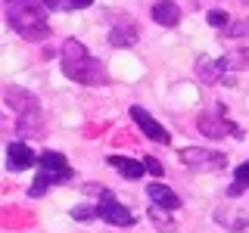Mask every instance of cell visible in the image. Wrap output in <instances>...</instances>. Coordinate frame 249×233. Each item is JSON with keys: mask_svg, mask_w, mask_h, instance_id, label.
I'll return each mask as SVG.
<instances>
[{"mask_svg": "<svg viewBox=\"0 0 249 233\" xmlns=\"http://www.w3.org/2000/svg\"><path fill=\"white\" fill-rule=\"evenodd\" d=\"M59 62H62V75L75 84H84V87H106L109 84V72L100 59H93L88 53V47L75 37H69L59 50Z\"/></svg>", "mask_w": 249, "mask_h": 233, "instance_id": "cell-1", "label": "cell"}, {"mask_svg": "<svg viewBox=\"0 0 249 233\" xmlns=\"http://www.w3.org/2000/svg\"><path fill=\"white\" fill-rule=\"evenodd\" d=\"M47 3L44 0H10L6 3V22L13 25V31L25 41H44L50 34L47 25Z\"/></svg>", "mask_w": 249, "mask_h": 233, "instance_id": "cell-2", "label": "cell"}, {"mask_svg": "<svg viewBox=\"0 0 249 233\" xmlns=\"http://www.w3.org/2000/svg\"><path fill=\"white\" fill-rule=\"evenodd\" d=\"M72 174H75V171L69 168L66 155L56 152V150H47V152L37 155V174H35V183H31L28 196H31V199L44 196L50 186H56V183H69V181H72Z\"/></svg>", "mask_w": 249, "mask_h": 233, "instance_id": "cell-3", "label": "cell"}, {"mask_svg": "<svg viewBox=\"0 0 249 233\" xmlns=\"http://www.w3.org/2000/svg\"><path fill=\"white\" fill-rule=\"evenodd\" d=\"M181 162L193 171H221L228 165V155L224 152H215V150H199V146H184L181 152Z\"/></svg>", "mask_w": 249, "mask_h": 233, "instance_id": "cell-4", "label": "cell"}, {"mask_svg": "<svg viewBox=\"0 0 249 233\" xmlns=\"http://www.w3.org/2000/svg\"><path fill=\"white\" fill-rule=\"evenodd\" d=\"M100 196H103V199L97 202V217H100V221L112 224V227H134V215H131L128 208L112 196V193L103 190Z\"/></svg>", "mask_w": 249, "mask_h": 233, "instance_id": "cell-5", "label": "cell"}, {"mask_svg": "<svg viewBox=\"0 0 249 233\" xmlns=\"http://www.w3.org/2000/svg\"><path fill=\"white\" fill-rule=\"evenodd\" d=\"M131 118L137 121L140 134H143V137H150L153 143H162V146H168V143H171V134H168V131H165L159 121L153 118L150 112H146L143 106H131Z\"/></svg>", "mask_w": 249, "mask_h": 233, "instance_id": "cell-6", "label": "cell"}, {"mask_svg": "<svg viewBox=\"0 0 249 233\" xmlns=\"http://www.w3.org/2000/svg\"><path fill=\"white\" fill-rule=\"evenodd\" d=\"M196 128H199L206 137H212V140L224 137V134H233V137H240V131L233 128V121L221 118V115H212V112H202L199 118H196Z\"/></svg>", "mask_w": 249, "mask_h": 233, "instance_id": "cell-7", "label": "cell"}, {"mask_svg": "<svg viewBox=\"0 0 249 233\" xmlns=\"http://www.w3.org/2000/svg\"><path fill=\"white\" fill-rule=\"evenodd\" d=\"M31 165H37V155H35V150H31L28 143L16 140V143L6 146V168L10 171H25Z\"/></svg>", "mask_w": 249, "mask_h": 233, "instance_id": "cell-8", "label": "cell"}, {"mask_svg": "<svg viewBox=\"0 0 249 233\" xmlns=\"http://www.w3.org/2000/svg\"><path fill=\"white\" fill-rule=\"evenodd\" d=\"M146 199H150L153 205L165 208V212H175V208H181V196H178L171 186H165V183H150V186H146Z\"/></svg>", "mask_w": 249, "mask_h": 233, "instance_id": "cell-9", "label": "cell"}, {"mask_svg": "<svg viewBox=\"0 0 249 233\" xmlns=\"http://www.w3.org/2000/svg\"><path fill=\"white\" fill-rule=\"evenodd\" d=\"M150 16H153L156 25H162V28H175L178 22H181V10H178L175 0H156Z\"/></svg>", "mask_w": 249, "mask_h": 233, "instance_id": "cell-10", "label": "cell"}, {"mask_svg": "<svg viewBox=\"0 0 249 233\" xmlns=\"http://www.w3.org/2000/svg\"><path fill=\"white\" fill-rule=\"evenodd\" d=\"M137 41H140V31H137V25L131 19L115 22L112 31H109V44L112 47H134Z\"/></svg>", "mask_w": 249, "mask_h": 233, "instance_id": "cell-11", "label": "cell"}, {"mask_svg": "<svg viewBox=\"0 0 249 233\" xmlns=\"http://www.w3.org/2000/svg\"><path fill=\"white\" fill-rule=\"evenodd\" d=\"M6 106L16 109V112H35L37 109V100H35V93H28V90H22V87H6Z\"/></svg>", "mask_w": 249, "mask_h": 233, "instance_id": "cell-12", "label": "cell"}, {"mask_svg": "<svg viewBox=\"0 0 249 233\" xmlns=\"http://www.w3.org/2000/svg\"><path fill=\"white\" fill-rule=\"evenodd\" d=\"M109 165L119 171L122 177H128V181H140V177L146 174V165H143V162L124 159V155H109Z\"/></svg>", "mask_w": 249, "mask_h": 233, "instance_id": "cell-13", "label": "cell"}, {"mask_svg": "<svg viewBox=\"0 0 249 233\" xmlns=\"http://www.w3.org/2000/svg\"><path fill=\"white\" fill-rule=\"evenodd\" d=\"M221 75H228V72H224V66H221V59H209V56H199L196 59V78H199L202 84L221 81Z\"/></svg>", "mask_w": 249, "mask_h": 233, "instance_id": "cell-14", "label": "cell"}, {"mask_svg": "<svg viewBox=\"0 0 249 233\" xmlns=\"http://www.w3.org/2000/svg\"><path fill=\"white\" fill-rule=\"evenodd\" d=\"M44 115H41V109H35V112H25L19 118V124H16V131H19L22 137H41L44 134Z\"/></svg>", "mask_w": 249, "mask_h": 233, "instance_id": "cell-15", "label": "cell"}, {"mask_svg": "<svg viewBox=\"0 0 249 233\" xmlns=\"http://www.w3.org/2000/svg\"><path fill=\"white\" fill-rule=\"evenodd\" d=\"M246 186H249V162H243V165L233 171V183L228 186V196H231V199L243 196V193H246Z\"/></svg>", "mask_w": 249, "mask_h": 233, "instance_id": "cell-16", "label": "cell"}, {"mask_svg": "<svg viewBox=\"0 0 249 233\" xmlns=\"http://www.w3.org/2000/svg\"><path fill=\"white\" fill-rule=\"evenodd\" d=\"M50 13H69V10H88L93 0H44Z\"/></svg>", "mask_w": 249, "mask_h": 233, "instance_id": "cell-17", "label": "cell"}, {"mask_svg": "<svg viewBox=\"0 0 249 233\" xmlns=\"http://www.w3.org/2000/svg\"><path fill=\"white\" fill-rule=\"evenodd\" d=\"M206 22H209V25H212V28L224 31V28L231 25V16L224 13V10H209V13H206Z\"/></svg>", "mask_w": 249, "mask_h": 233, "instance_id": "cell-18", "label": "cell"}, {"mask_svg": "<svg viewBox=\"0 0 249 233\" xmlns=\"http://www.w3.org/2000/svg\"><path fill=\"white\" fill-rule=\"evenodd\" d=\"M162 212H165V208H159V205H153V202H150V217H153L156 224H159V230H165V233H171V230H175V227H171V221H168V217L162 215Z\"/></svg>", "mask_w": 249, "mask_h": 233, "instance_id": "cell-19", "label": "cell"}, {"mask_svg": "<svg viewBox=\"0 0 249 233\" xmlns=\"http://www.w3.org/2000/svg\"><path fill=\"white\" fill-rule=\"evenodd\" d=\"M249 34V19H240V22H231L224 28V37H246Z\"/></svg>", "mask_w": 249, "mask_h": 233, "instance_id": "cell-20", "label": "cell"}, {"mask_svg": "<svg viewBox=\"0 0 249 233\" xmlns=\"http://www.w3.org/2000/svg\"><path fill=\"white\" fill-rule=\"evenodd\" d=\"M72 217L75 221H88V217H97V205H78V208H72Z\"/></svg>", "mask_w": 249, "mask_h": 233, "instance_id": "cell-21", "label": "cell"}, {"mask_svg": "<svg viewBox=\"0 0 249 233\" xmlns=\"http://www.w3.org/2000/svg\"><path fill=\"white\" fill-rule=\"evenodd\" d=\"M143 165H146V171H150L153 177H159V174H162V165H159V159H150V155H146V159H143Z\"/></svg>", "mask_w": 249, "mask_h": 233, "instance_id": "cell-22", "label": "cell"}, {"mask_svg": "<svg viewBox=\"0 0 249 233\" xmlns=\"http://www.w3.org/2000/svg\"><path fill=\"white\" fill-rule=\"evenodd\" d=\"M6 3H10V0H6Z\"/></svg>", "mask_w": 249, "mask_h": 233, "instance_id": "cell-23", "label": "cell"}]
</instances>
